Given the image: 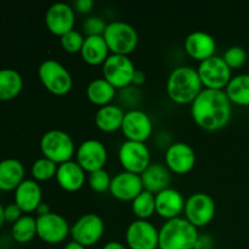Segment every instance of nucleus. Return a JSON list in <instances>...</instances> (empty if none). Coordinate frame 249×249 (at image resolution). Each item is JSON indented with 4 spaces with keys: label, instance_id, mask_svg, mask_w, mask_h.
<instances>
[{
    "label": "nucleus",
    "instance_id": "28",
    "mask_svg": "<svg viewBox=\"0 0 249 249\" xmlns=\"http://www.w3.org/2000/svg\"><path fill=\"white\" fill-rule=\"evenodd\" d=\"M117 89L104 77L91 80L87 87V96L94 105L102 107L109 105L116 97Z\"/></svg>",
    "mask_w": 249,
    "mask_h": 249
},
{
    "label": "nucleus",
    "instance_id": "4",
    "mask_svg": "<svg viewBox=\"0 0 249 249\" xmlns=\"http://www.w3.org/2000/svg\"><path fill=\"white\" fill-rule=\"evenodd\" d=\"M102 36L109 51L114 55L128 56L138 46L139 36L135 27L124 21H113L107 23Z\"/></svg>",
    "mask_w": 249,
    "mask_h": 249
},
{
    "label": "nucleus",
    "instance_id": "32",
    "mask_svg": "<svg viewBox=\"0 0 249 249\" xmlns=\"http://www.w3.org/2000/svg\"><path fill=\"white\" fill-rule=\"evenodd\" d=\"M57 168L58 165L56 163H53V160H48L45 157L39 158V160H36L32 164V177H33V179L36 181H48V180L56 177Z\"/></svg>",
    "mask_w": 249,
    "mask_h": 249
},
{
    "label": "nucleus",
    "instance_id": "31",
    "mask_svg": "<svg viewBox=\"0 0 249 249\" xmlns=\"http://www.w3.org/2000/svg\"><path fill=\"white\" fill-rule=\"evenodd\" d=\"M131 211L139 220H147L156 213L155 195L143 190L133 202Z\"/></svg>",
    "mask_w": 249,
    "mask_h": 249
},
{
    "label": "nucleus",
    "instance_id": "30",
    "mask_svg": "<svg viewBox=\"0 0 249 249\" xmlns=\"http://www.w3.org/2000/svg\"><path fill=\"white\" fill-rule=\"evenodd\" d=\"M11 236L17 243H28L36 236V219L23 215L12 224Z\"/></svg>",
    "mask_w": 249,
    "mask_h": 249
},
{
    "label": "nucleus",
    "instance_id": "15",
    "mask_svg": "<svg viewBox=\"0 0 249 249\" xmlns=\"http://www.w3.org/2000/svg\"><path fill=\"white\" fill-rule=\"evenodd\" d=\"M75 157V162L89 174L104 169L107 162L106 146L96 139H88L78 146Z\"/></svg>",
    "mask_w": 249,
    "mask_h": 249
},
{
    "label": "nucleus",
    "instance_id": "16",
    "mask_svg": "<svg viewBox=\"0 0 249 249\" xmlns=\"http://www.w3.org/2000/svg\"><path fill=\"white\" fill-rule=\"evenodd\" d=\"M75 10L66 2H55L45 14V24L53 34L62 36L74 29Z\"/></svg>",
    "mask_w": 249,
    "mask_h": 249
},
{
    "label": "nucleus",
    "instance_id": "40",
    "mask_svg": "<svg viewBox=\"0 0 249 249\" xmlns=\"http://www.w3.org/2000/svg\"><path fill=\"white\" fill-rule=\"evenodd\" d=\"M102 249H126V248L123 243L117 242V241H111V242L106 243V245L102 247Z\"/></svg>",
    "mask_w": 249,
    "mask_h": 249
},
{
    "label": "nucleus",
    "instance_id": "36",
    "mask_svg": "<svg viewBox=\"0 0 249 249\" xmlns=\"http://www.w3.org/2000/svg\"><path fill=\"white\" fill-rule=\"evenodd\" d=\"M106 26L107 23L104 21V18L99 16H90L83 22V31L87 34V36H102Z\"/></svg>",
    "mask_w": 249,
    "mask_h": 249
},
{
    "label": "nucleus",
    "instance_id": "8",
    "mask_svg": "<svg viewBox=\"0 0 249 249\" xmlns=\"http://www.w3.org/2000/svg\"><path fill=\"white\" fill-rule=\"evenodd\" d=\"M118 160L125 172L141 175L151 164V152L145 142L126 140L119 147Z\"/></svg>",
    "mask_w": 249,
    "mask_h": 249
},
{
    "label": "nucleus",
    "instance_id": "18",
    "mask_svg": "<svg viewBox=\"0 0 249 249\" xmlns=\"http://www.w3.org/2000/svg\"><path fill=\"white\" fill-rule=\"evenodd\" d=\"M109 191L112 196L119 201L133 202L143 191L142 180L139 174L124 170L112 178Z\"/></svg>",
    "mask_w": 249,
    "mask_h": 249
},
{
    "label": "nucleus",
    "instance_id": "42",
    "mask_svg": "<svg viewBox=\"0 0 249 249\" xmlns=\"http://www.w3.org/2000/svg\"><path fill=\"white\" fill-rule=\"evenodd\" d=\"M63 249H87V247H84L83 245H80V243L75 242V241H70V242H67L65 245V247Z\"/></svg>",
    "mask_w": 249,
    "mask_h": 249
},
{
    "label": "nucleus",
    "instance_id": "11",
    "mask_svg": "<svg viewBox=\"0 0 249 249\" xmlns=\"http://www.w3.org/2000/svg\"><path fill=\"white\" fill-rule=\"evenodd\" d=\"M105 231V224L101 216L89 213L80 216L71 228L73 241L80 243L84 247H91L101 240Z\"/></svg>",
    "mask_w": 249,
    "mask_h": 249
},
{
    "label": "nucleus",
    "instance_id": "6",
    "mask_svg": "<svg viewBox=\"0 0 249 249\" xmlns=\"http://www.w3.org/2000/svg\"><path fill=\"white\" fill-rule=\"evenodd\" d=\"M38 75L41 84L51 94L63 96L71 91L73 79L67 68L58 61L49 58L43 61L38 68Z\"/></svg>",
    "mask_w": 249,
    "mask_h": 249
},
{
    "label": "nucleus",
    "instance_id": "37",
    "mask_svg": "<svg viewBox=\"0 0 249 249\" xmlns=\"http://www.w3.org/2000/svg\"><path fill=\"white\" fill-rule=\"evenodd\" d=\"M22 213L23 212L21 211L18 206L16 203H10L7 204L6 207H4V216H5V223H16L18 219H21Z\"/></svg>",
    "mask_w": 249,
    "mask_h": 249
},
{
    "label": "nucleus",
    "instance_id": "24",
    "mask_svg": "<svg viewBox=\"0 0 249 249\" xmlns=\"http://www.w3.org/2000/svg\"><path fill=\"white\" fill-rule=\"evenodd\" d=\"M26 169L15 158L0 160V191H15L24 180Z\"/></svg>",
    "mask_w": 249,
    "mask_h": 249
},
{
    "label": "nucleus",
    "instance_id": "3",
    "mask_svg": "<svg viewBox=\"0 0 249 249\" xmlns=\"http://www.w3.org/2000/svg\"><path fill=\"white\" fill-rule=\"evenodd\" d=\"M198 231L185 218L167 220L160 229V249H196Z\"/></svg>",
    "mask_w": 249,
    "mask_h": 249
},
{
    "label": "nucleus",
    "instance_id": "12",
    "mask_svg": "<svg viewBox=\"0 0 249 249\" xmlns=\"http://www.w3.org/2000/svg\"><path fill=\"white\" fill-rule=\"evenodd\" d=\"M70 233L68 221L60 214L49 213L36 218V236L43 242L57 245L63 242Z\"/></svg>",
    "mask_w": 249,
    "mask_h": 249
},
{
    "label": "nucleus",
    "instance_id": "7",
    "mask_svg": "<svg viewBox=\"0 0 249 249\" xmlns=\"http://www.w3.org/2000/svg\"><path fill=\"white\" fill-rule=\"evenodd\" d=\"M197 72L206 89L224 90L231 80V68L223 57L216 55L199 62Z\"/></svg>",
    "mask_w": 249,
    "mask_h": 249
},
{
    "label": "nucleus",
    "instance_id": "20",
    "mask_svg": "<svg viewBox=\"0 0 249 249\" xmlns=\"http://www.w3.org/2000/svg\"><path fill=\"white\" fill-rule=\"evenodd\" d=\"M156 213L167 220L179 218L185 209V198L178 190L173 187L163 190L155 195Z\"/></svg>",
    "mask_w": 249,
    "mask_h": 249
},
{
    "label": "nucleus",
    "instance_id": "33",
    "mask_svg": "<svg viewBox=\"0 0 249 249\" xmlns=\"http://www.w3.org/2000/svg\"><path fill=\"white\" fill-rule=\"evenodd\" d=\"M84 36L77 29H72L68 33L63 34L61 36V46L65 51L71 53H80L82 50V46L84 44Z\"/></svg>",
    "mask_w": 249,
    "mask_h": 249
},
{
    "label": "nucleus",
    "instance_id": "29",
    "mask_svg": "<svg viewBox=\"0 0 249 249\" xmlns=\"http://www.w3.org/2000/svg\"><path fill=\"white\" fill-rule=\"evenodd\" d=\"M225 92L231 104L249 106V74H238L231 78Z\"/></svg>",
    "mask_w": 249,
    "mask_h": 249
},
{
    "label": "nucleus",
    "instance_id": "34",
    "mask_svg": "<svg viewBox=\"0 0 249 249\" xmlns=\"http://www.w3.org/2000/svg\"><path fill=\"white\" fill-rule=\"evenodd\" d=\"M223 58L231 70L232 68H240L241 66L245 65L246 60H247V53H246L242 46L233 45L226 49Z\"/></svg>",
    "mask_w": 249,
    "mask_h": 249
},
{
    "label": "nucleus",
    "instance_id": "1",
    "mask_svg": "<svg viewBox=\"0 0 249 249\" xmlns=\"http://www.w3.org/2000/svg\"><path fill=\"white\" fill-rule=\"evenodd\" d=\"M232 108L225 90L204 88L191 104V116L195 123L207 131L225 128L231 119Z\"/></svg>",
    "mask_w": 249,
    "mask_h": 249
},
{
    "label": "nucleus",
    "instance_id": "35",
    "mask_svg": "<svg viewBox=\"0 0 249 249\" xmlns=\"http://www.w3.org/2000/svg\"><path fill=\"white\" fill-rule=\"evenodd\" d=\"M89 185L95 192H105L109 190L112 178L105 169L96 170L89 174Z\"/></svg>",
    "mask_w": 249,
    "mask_h": 249
},
{
    "label": "nucleus",
    "instance_id": "2",
    "mask_svg": "<svg viewBox=\"0 0 249 249\" xmlns=\"http://www.w3.org/2000/svg\"><path fill=\"white\" fill-rule=\"evenodd\" d=\"M203 90L197 70L190 66L174 68L167 80V92L173 102L179 105L192 104Z\"/></svg>",
    "mask_w": 249,
    "mask_h": 249
},
{
    "label": "nucleus",
    "instance_id": "17",
    "mask_svg": "<svg viewBox=\"0 0 249 249\" xmlns=\"http://www.w3.org/2000/svg\"><path fill=\"white\" fill-rule=\"evenodd\" d=\"M196 163L194 148L185 142H174L165 151V165L175 174L191 172Z\"/></svg>",
    "mask_w": 249,
    "mask_h": 249
},
{
    "label": "nucleus",
    "instance_id": "14",
    "mask_svg": "<svg viewBox=\"0 0 249 249\" xmlns=\"http://www.w3.org/2000/svg\"><path fill=\"white\" fill-rule=\"evenodd\" d=\"M125 240L130 249H157L160 230L148 220H134L129 224Z\"/></svg>",
    "mask_w": 249,
    "mask_h": 249
},
{
    "label": "nucleus",
    "instance_id": "26",
    "mask_svg": "<svg viewBox=\"0 0 249 249\" xmlns=\"http://www.w3.org/2000/svg\"><path fill=\"white\" fill-rule=\"evenodd\" d=\"M124 111L116 105H106L100 107L95 114V123L100 130L105 133H113L122 128L124 119Z\"/></svg>",
    "mask_w": 249,
    "mask_h": 249
},
{
    "label": "nucleus",
    "instance_id": "25",
    "mask_svg": "<svg viewBox=\"0 0 249 249\" xmlns=\"http://www.w3.org/2000/svg\"><path fill=\"white\" fill-rule=\"evenodd\" d=\"M109 53V49L107 46L102 36H85L84 44L80 50V56L88 65L97 66L104 65Z\"/></svg>",
    "mask_w": 249,
    "mask_h": 249
},
{
    "label": "nucleus",
    "instance_id": "21",
    "mask_svg": "<svg viewBox=\"0 0 249 249\" xmlns=\"http://www.w3.org/2000/svg\"><path fill=\"white\" fill-rule=\"evenodd\" d=\"M14 203H16L23 213L36 212V208L43 203V190L38 181L24 179L15 190Z\"/></svg>",
    "mask_w": 249,
    "mask_h": 249
},
{
    "label": "nucleus",
    "instance_id": "10",
    "mask_svg": "<svg viewBox=\"0 0 249 249\" xmlns=\"http://www.w3.org/2000/svg\"><path fill=\"white\" fill-rule=\"evenodd\" d=\"M185 219L195 228H202L211 223L215 215V202L204 192L191 195L185 202Z\"/></svg>",
    "mask_w": 249,
    "mask_h": 249
},
{
    "label": "nucleus",
    "instance_id": "39",
    "mask_svg": "<svg viewBox=\"0 0 249 249\" xmlns=\"http://www.w3.org/2000/svg\"><path fill=\"white\" fill-rule=\"evenodd\" d=\"M146 82V74L140 70H136L135 73H134L133 77V84L136 85V87H140L143 83Z\"/></svg>",
    "mask_w": 249,
    "mask_h": 249
},
{
    "label": "nucleus",
    "instance_id": "22",
    "mask_svg": "<svg viewBox=\"0 0 249 249\" xmlns=\"http://www.w3.org/2000/svg\"><path fill=\"white\" fill-rule=\"evenodd\" d=\"M55 178L61 189L67 192H75L84 185L85 172L77 162L70 160L58 165Z\"/></svg>",
    "mask_w": 249,
    "mask_h": 249
},
{
    "label": "nucleus",
    "instance_id": "5",
    "mask_svg": "<svg viewBox=\"0 0 249 249\" xmlns=\"http://www.w3.org/2000/svg\"><path fill=\"white\" fill-rule=\"evenodd\" d=\"M40 151L44 157L60 165L72 160L75 153V145L70 134L53 129L41 136Z\"/></svg>",
    "mask_w": 249,
    "mask_h": 249
},
{
    "label": "nucleus",
    "instance_id": "13",
    "mask_svg": "<svg viewBox=\"0 0 249 249\" xmlns=\"http://www.w3.org/2000/svg\"><path fill=\"white\" fill-rule=\"evenodd\" d=\"M121 130L125 135L126 140L145 142L152 135V119L145 111L138 108L130 109L124 114Z\"/></svg>",
    "mask_w": 249,
    "mask_h": 249
},
{
    "label": "nucleus",
    "instance_id": "38",
    "mask_svg": "<svg viewBox=\"0 0 249 249\" xmlns=\"http://www.w3.org/2000/svg\"><path fill=\"white\" fill-rule=\"evenodd\" d=\"M94 7V1L92 0H77L74 2V10L82 14H87Z\"/></svg>",
    "mask_w": 249,
    "mask_h": 249
},
{
    "label": "nucleus",
    "instance_id": "19",
    "mask_svg": "<svg viewBox=\"0 0 249 249\" xmlns=\"http://www.w3.org/2000/svg\"><path fill=\"white\" fill-rule=\"evenodd\" d=\"M185 50L190 57L202 61L213 57L216 50V43L213 36L203 31H195L185 39Z\"/></svg>",
    "mask_w": 249,
    "mask_h": 249
},
{
    "label": "nucleus",
    "instance_id": "23",
    "mask_svg": "<svg viewBox=\"0 0 249 249\" xmlns=\"http://www.w3.org/2000/svg\"><path fill=\"white\" fill-rule=\"evenodd\" d=\"M140 177L142 180L143 190L152 192L153 195L168 189L172 181L170 170L162 163H151Z\"/></svg>",
    "mask_w": 249,
    "mask_h": 249
},
{
    "label": "nucleus",
    "instance_id": "41",
    "mask_svg": "<svg viewBox=\"0 0 249 249\" xmlns=\"http://www.w3.org/2000/svg\"><path fill=\"white\" fill-rule=\"evenodd\" d=\"M36 213H38V216L46 215V214L51 213V212H50V207H49L46 203H44V202L40 204V206L38 207V208H36Z\"/></svg>",
    "mask_w": 249,
    "mask_h": 249
},
{
    "label": "nucleus",
    "instance_id": "27",
    "mask_svg": "<svg viewBox=\"0 0 249 249\" xmlns=\"http://www.w3.org/2000/svg\"><path fill=\"white\" fill-rule=\"evenodd\" d=\"M23 89V78L12 68L0 70V101H10L18 96Z\"/></svg>",
    "mask_w": 249,
    "mask_h": 249
},
{
    "label": "nucleus",
    "instance_id": "43",
    "mask_svg": "<svg viewBox=\"0 0 249 249\" xmlns=\"http://www.w3.org/2000/svg\"><path fill=\"white\" fill-rule=\"evenodd\" d=\"M5 223V216H4V206L0 203V228L4 225Z\"/></svg>",
    "mask_w": 249,
    "mask_h": 249
},
{
    "label": "nucleus",
    "instance_id": "9",
    "mask_svg": "<svg viewBox=\"0 0 249 249\" xmlns=\"http://www.w3.org/2000/svg\"><path fill=\"white\" fill-rule=\"evenodd\" d=\"M136 68L133 61L124 55H111L102 65V74L107 82L116 89L126 88L133 84V77Z\"/></svg>",
    "mask_w": 249,
    "mask_h": 249
}]
</instances>
